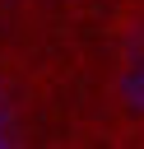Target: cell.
Returning <instances> with one entry per match:
<instances>
[{"label": "cell", "instance_id": "cell-1", "mask_svg": "<svg viewBox=\"0 0 144 149\" xmlns=\"http://www.w3.org/2000/svg\"><path fill=\"white\" fill-rule=\"evenodd\" d=\"M116 93H121V102H125L135 116H144V65H130V61H125V70H121V79H116Z\"/></svg>", "mask_w": 144, "mask_h": 149}, {"label": "cell", "instance_id": "cell-2", "mask_svg": "<svg viewBox=\"0 0 144 149\" xmlns=\"http://www.w3.org/2000/svg\"><path fill=\"white\" fill-rule=\"evenodd\" d=\"M19 107H14V98H9V88L0 84V144H19Z\"/></svg>", "mask_w": 144, "mask_h": 149}, {"label": "cell", "instance_id": "cell-3", "mask_svg": "<svg viewBox=\"0 0 144 149\" xmlns=\"http://www.w3.org/2000/svg\"><path fill=\"white\" fill-rule=\"evenodd\" d=\"M125 61H130V65H144V19H139L135 33L125 37Z\"/></svg>", "mask_w": 144, "mask_h": 149}]
</instances>
